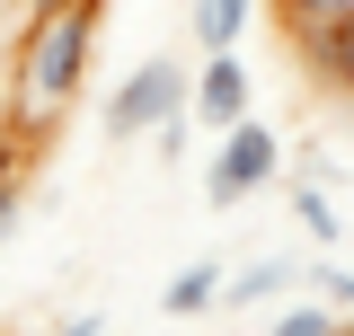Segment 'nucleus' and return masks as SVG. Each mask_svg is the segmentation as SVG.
<instances>
[{
	"mask_svg": "<svg viewBox=\"0 0 354 336\" xmlns=\"http://www.w3.org/2000/svg\"><path fill=\"white\" fill-rule=\"evenodd\" d=\"M97 18H106V0H71V9L27 18V53H18V97H27V115H36V106H62V97L80 88Z\"/></svg>",
	"mask_w": 354,
	"mask_h": 336,
	"instance_id": "f257e3e1",
	"label": "nucleus"
},
{
	"mask_svg": "<svg viewBox=\"0 0 354 336\" xmlns=\"http://www.w3.org/2000/svg\"><path fill=\"white\" fill-rule=\"evenodd\" d=\"M195 106V71H177L169 53H151V62H133L124 80L106 88V142H151V133L169 124V115H186Z\"/></svg>",
	"mask_w": 354,
	"mask_h": 336,
	"instance_id": "f03ea898",
	"label": "nucleus"
},
{
	"mask_svg": "<svg viewBox=\"0 0 354 336\" xmlns=\"http://www.w3.org/2000/svg\"><path fill=\"white\" fill-rule=\"evenodd\" d=\"M274 177H283V142H274V133L248 115V124H230V133H221V151L204 160V204L230 212V204H248L257 186H274Z\"/></svg>",
	"mask_w": 354,
	"mask_h": 336,
	"instance_id": "7ed1b4c3",
	"label": "nucleus"
},
{
	"mask_svg": "<svg viewBox=\"0 0 354 336\" xmlns=\"http://www.w3.org/2000/svg\"><path fill=\"white\" fill-rule=\"evenodd\" d=\"M195 124L204 133L248 124V71H239V53H204V71H195Z\"/></svg>",
	"mask_w": 354,
	"mask_h": 336,
	"instance_id": "20e7f679",
	"label": "nucleus"
},
{
	"mask_svg": "<svg viewBox=\"0 0 354 336\" xmlns=\"http://www.w3.org/2000/svg\"><path fill=\"white\" fill-rule=\"evenodd\" d=\"M301 62L319 71V88H328V97H346V106H354V9H346V18L301 27Z\"/></svg>",
	"mask_w": 354,
	"mask_h": 336,
	"instance_id": "39448f33",
	"label": "nucleus"
},
{
	"mask_svg": "<svg viewBox=\"0 0 354 336\" xmlns=\"http://www.w3.org/2000/svg\"><path fill=\"white\" fill-rule=\"evenodd\" d=\"M301 283V265L292 256H248V265H230V283H221V310H257V301H283Z\"/></svg>",
	"mask_w": 354,
	"mask_h": 336,
	"instance_id": "423d86ee",
	"label": "nucleus"
},
{
	"mask_svg": "<svg viewBox=\"0 0 354 336\" xmlns=\"http://www.w3.org/2000/svg\"><path fill=\"white\" fill-rule=\"evenodd\" d=\"M221 283H230V274H221L213 256H195V265H177V274H169V292H160V301H169L177 319H195V310H221Z\"/></svg>",
	"mask_w": 354,
	"mask_h": 336,
	"instance_id": "0eeeda50",
	"label": "nucleus"
},
{
	"mask_svg": "<svg viewBox=\"0 0 354 336\" xmlns=\"http://www.w3.org/2000/svg\"><path fill=\"white\" fill-rule=\"evenodd\" d=\"M186 27H195V44H204V53H230V44H239V27H248V0H195V18H186Z\"/></svg>",
	"mask_w": 354,
	"mask_h": 336,
	"instance_id": "6e6552de",
	"label": "nucleus"
},
{
	"mask_svg": "<svg viewBox=\"0 0 354 336\" xmlns=\"http://www.w3.org/2000/svg\"><path fill=\"white\" fill-rule=\"evenodd\" d=\"M292 221H301V230L319 239V248H337V230H346V221H337V204H328V186H319V168H310L301 186H292Z\"/></svg>",
	"mask_w": 354,
	"mask_h": 336,
	"instance_id": "1a4fd4ad",
	"label": "nucleus"
},
{
	"mask_svg": "<svg viewBox=\"0 0 354 336\" xmlns=\"http://www.w3.org/2000/svg\"><path fill=\"white\" fill-rule=\"evenodd\" d=\"M337 328V319H328V292L319 301H283V310H274V336H328Z\"/></svg>",
	"mask_w": 354,
	"mask_h": 336,
	"instance_id": "9d476101",
	"label": "nucleus"
},
{
	"mask_svg": "<svg viewBox=\"0 0 354 336\" xmlns=\"http://www.w3.org/2000/svg\"><path fill=\"white\" fill-rule=\"evenodd\" d=\"M18 230V142H0V239Z\"/></svg>",
	"mask_w": 354,
	"mask_h": 336,
	"instance_id": "9b49d317",
	"label": "nucleus"
},
{
	"mask_svg": "<svg viewBox=\"0 0 354 336\" xmlns=\"http://www.w3.org/2000/svg\"><path fill=\"white\" fill-rule=\"evenodd\" d=\"M354 0H283V18H292V27H319V18H346Z\"/></svg>",
	"mask_w": 354,
	"mask_h": 336,
	"instance_id": "f8f14e48",
	"label": "nucleus"
},
{
	"mask_svg": "<svg viewBox=\"0 0 354 336\" xmlns=\"http://www.w3.org/2000/svg\"><path fill=\"white\" fill-rule=\"evenodd\" d=\"M186 115H195V106H186ZM186 115H169V124L151 133V142H160V160H186V142H195V124H186Z\"/></svg>",
	"mask_w": 354,
	"mask_h": 336,
	"instance_id": "ddd939ff",
	"label": "nucleus"
},
{
	"mask_svg": "<svg viewBox=\"0 0 354 336\" xmlns=\"http://www.w3.org/2000/svg\"><path fill=\"white\" fill-rule=\"evenodd\" d=\"M310 283H319L328 301H354V274H346V265H310Z\"/></svg>",
	"mask_w": 354,
	"mask_h": 336,
	"instance_id": "4468645a",
	"label": "nucleus"
},
{
	"mask_svg": "<svg viewBox=\"0 0 354 336\" xmlns=\"http://www.w3.org/2000/svg\"><path fill=\"white\" fill-rule=\"evenodd\" d=\"M44 9H71V0H27V18H44Z\"/></svg>",
	"mask_w": 354,
	"mask_h": 336,
	"instance_id": "2eb2a0df",
	"label": "nucleus"
}]
</instances>
